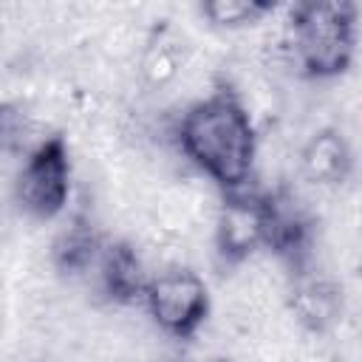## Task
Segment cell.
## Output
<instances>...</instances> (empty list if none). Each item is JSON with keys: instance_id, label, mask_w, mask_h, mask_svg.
I'll use <instances>...</instances> for the list:
<instances>
[{"instance_id": "1", "label": "cell", "mask_w": 362, "mask_h": 362, "mask_svg": "<svg viewBox=\"0 0 362 362\" xmlns=\"http://www.w3.org/2000/svg\"><path fill=\"white\" fill-rule=\"evenodd\" d=\"M175 144L198 173L235 189L252 175L257 127L246 110L218 88L212 96L181 110Z\"/></svg>"}, {"instance_id": "2", "label": "cell", "mask_w": 362, "mask_h": 362, "mask_svg": "<svg viewBox=\"0 0 362 362\" xmlns=\"http://www.w3.org/2000/svg\"><path fill=\"white\" fill-rule=\"evenodd\" d=\"M288 51L303 74L317 79L339 76L354 59L356 6L351 3H303L288 14Z\"/></svg>"}, {"instance_id": "3", "label": "cell", "mask_w": 362, "mask_h": 362, "mask_svg": "<svg viewBox=\"0 0 362 362\" xmlns=\"http://www.w3.org/2000/svg\"><path fill=\"white\" fill-rule=\"evenodd\" d=\"M71 158L59 139H51L31 150L14 170L11 198L23 215L48 221L59 215L71 198Z\"/></svg>"}, {"instance_id": "4", "label": "cell", "mask_w": 362, "mask_h": 362, "mask_svg": "<svg viewBox=\"0 0 362 362\" xmlns=\"http://www.w3.org/2000/svg\"><path fill=\"white\" fill-rule=\"evenodd\" d=\"M141 300L153 325L173 337H187L201 328L209 311L206 283L189 266H170L150 274Z\"/></svg>"}, {"instance_id": "5", "label": "cell", "mask_w": 362, "mask_h": 362, "mask_svg": "<svg viewBox=\"0 0 362 362\" xmlns=\"http://www.w3.org/2000/svg\"><path fill=\"white\" fill-rule=\"evenodd\" d=\"M212 240L218 252L238 263L260 249L272 246V204L269 195H260L249 184L235 187L218 206L212 223Z\"/></svg>"}, {"instance_id": "6", "label": "cell", "mask_w": 362, "mask_h": 362, "mask_svg": "<svg viewBox=\"0 0 362 362\" xmlns=\"http://www.w3.org/2000/svg\"><path fill=\"white\" fill-rule=\"evenodd\" d=\"M354 170V150L339 127L314 130L297 150V178L320 187L339 189Z\"/></svg>"}, {"instance_id": "7", "label": "cell", "mask_w": 362, "mask_h": 362, "mask_svg": "<svg viewBox=\"0 0 362 362\" xmlns=\"http://www.w3.org/2000/svg\"><path fill=\"white\" fill-rule=\"evenodd\" d=\"M266 11H269V6L257 3V0H209L201 6V17H206L209 25L221 28V31L252 28Z\"/></svg>"}]
</instances>
